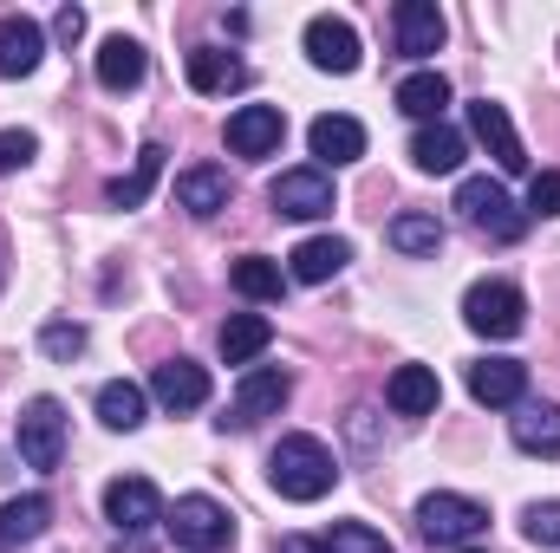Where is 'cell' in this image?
<instances>
[{"label":"cell","instance_id":"cell-35","mask_svg":"<svg viewBox=\"0 0 560 553\" xmlns=\"http://www.w3.org/2000/svg\"><path fill=\"white\" fill-rule=\"evenodd\" d=\"M33 156H39V138H33V131H0V176L26 169Z\"/></svg>","mask_w":560,"mask_h":553},{"label":"cell","instance_id":"cell-9","mask_svg":"<svg viewBox=\"0 0 560 553\" xmlns=\"http://www.w3.org/2000/svg\"><path fill=\"white\" fill-rule=\"evenodd\" d=\"M105 521H112L118 534H143V528H156V521H163V495H156V482H150V475H118V482L105 489Z\"/></svg>","mask_w":560,"mask_h":553},{"label":"cell","instance_id":"cell-2","mask_svg":"<svg viewBox=\"0 0 560 553\" xmlns=\"http://www.w3.org/2000/svg\"><path fill=\"white\" fill-rule=\"evenodd\" d=\"M456 209L469 228H482L489 242H522L528 235V209H515V196L489 176H463L456 183Z\"/></svg>","mask_w":560,"mask_h":553},{"label":"cell","instance_id":"cell-17","mask_svg":"<svg viewBox=\"0 0 560 553\" xmlns=\"http://www.w3.org/2000/svg\"><path fill=\"white\" fill-rule=\"evenodd\" d=\"M306 143H313V156L319 163H359L365 156V125L359 118H346V111H326V118H313V131H306Z\"/></svg>","mask_w":560,"mask_h":553},{"label":"cell","instance_id":"cell-18","mask_svg":"<svg viewBox=\"0 0 560 553\" xmlns=\"http://www.w3.org/2000/svg\"><path fill=\"white\" fill-rule=\"evenodd\" d=\"M176 209H189L196 222L222 215V209H229V176H222L215 163H196V169H183V176H176Z\"/></svg>","mask_w":560,"mask_h":553},{"label":"cell","instance_id":"cell-16","mask_svg":"<svg viewBox=\"0 0 560 553\" xmlns=\"http://www.w3.org/2000/svg\"><path fill=\"white\" fill-rule=\"evenodd\" d=\"M392 26H398V52H405V59H430V52L443 46V13H436V0H398Z\"/></svg>","mask_w":560,"mask_h":553},{"label":"cell","instance_id":"cell-10","mask_svg":"<svg viewBox=\"0 0 560 553\" xmlns=\"http://www.w3.org/2000/svg\"><path fill=\"white\" fill-rule=\"evenodd\" d=\"M469 138L495 156L502 176H522V169H528V150H522L515 125H509V111H502L495 98H476V105H469Z\"/></svg>","mask_w":560,"mask_h":553},{"label":"cell","instance_id":"cell-39","mask_svg":"<svg viewBox=\"0 0 560 553\" xmlns=\"http://www.w3.org/2000/svg\"><path fill=\"white\" fill-rule=\"evenodd\" d=\"M456 553H482V548H456Z\"/></svg>","mask_w":560,"mask_h":553},{"label":"cell","instance_id":"cell-27","mask_svg":"<svg viewBox=\"0 0 560 553\" xmlns=\"http://www.w3.org/2000/svg\"><path fill=\"white\" fill-rule=\"evenodd\" d=\"M509 430H515V449H528V456H560V404H522V416H515Z\"/></svg>","mask_w":560,"mask_h":553},{"label":"cell","instance_id":"cell-7","mask_svg":"<svg viewBox=\"0 0 560 553\" xmlns=\"http://www.w3.org/2000/svg\"><path fill=\"white\" fill-rule=\"evenodd\" d=\"M287 391H293V378H287L280 365H248L242 385H235L229 416H215V423H222V430H255L261 416H275L280 404H287Z\"/></svg>","mask_w":560,"mask_h":553},{"label":"cell","instance_id":"cell-8","mask_svg":"<svg viewBox=\"0 0 560 553\" xmlns=\"http://www.w3.org/2000/svg\"><path fill=\"white\" fill-rule=\"evenodd\" d=\"M268 202H275V215L319 222V215H332V176H326L319 163H306V169H280L275 183H268Z\"/></svg>","mask_w":560,"mask_h":553},{"label":"cell","instance_id":"cell-11","mask_svg":"<svg viewBox=\"0 0 560 553\" xmlns=\"http://www.w3.org/2000/svg\"><path fill=\"white\" fill-rule=\"evenodd\" d=\"M306 59L319 66V72H359V33H352V20H339V13H313L306 20Z\"/></svg>","mask_w":560,"mask_h":553},{"label":"cell","instance_id":"cell-37","mask_svg":"<svg viewBox=\"0 0 560 553\" xmlns=\"http://www.w3.org/2000/svg\"><path fill=\"white\" fill-rule=\"evenodd\" d=\"M52 33H59V39L72 46V39L85 33V7H59V20H52Z\"/></svg>","mask_w":560,"mask_h":553},{"label":"cell","instance_id":"cell-22","mask_svg":"<svg viewBox=\"0 0 560 553\" xmlns=\"http://www.w3.org/2000/svg\"><path fill=\"white\" fill-rule=\"evenodd\" d=\"M463 156H469V143H463V131H450V125H423L418 138H411V163L430 169V176H456Z\"/></svg>","mask_w":560,"mask_h":553},{"label":"cell","instance_id":"cell-31","mask_svg":"<svg viewBox=\"0 0 560 553\" xmlns=\"http://www.w3.org/2000/svg\"><path fill=\"white\" fill-rule=\"evenodd\" d=\"M385 235H392V248H398V255H411V261L443 248V222H436V215H398Z\"/></svg>","mask_w":560,"mask_h":553},{"label":"cell","instance_id":"cell-14","mask_svg":"<svg viewBox=\"0 0 560 553\" xmlns=\"http://www.w3.org/2000/svg\"><path fill=\"white\" fill-rule=\"evenodd\" d=\"M39 59H46V26L26 13H7L0 20V79H33Z\"/></svg>","mask_w":560,"mask_h":553},{"label":"cell","instance_id":"cell-36","mask_svg":"<svg viewBox=\"0 0 560 553\" xmlns=\"http://www.w3.org/2000/svg\"><path fill=\"white\" fill-rule=\"evenodd\" d=\"M528 215H560V169H541L528 183Z\"/></svg>","mask_w":560,"mask_h":553},{"label":"cell","instance_id":"cell-28","mask_svg":"<svg viewBox=\"0 0 560 553\" xmlns=\"http://www.w3.org/2000/svg\"><path fill=\"white\" fill-rule=\"evenodd\" d=\"M443 105H450V79H443V72H411V79L398 85V111L418 118V125H436Z\"/></svg>","mask_w":560,"mask_h":553},{"label":"cell","instance_id":"cell-25","mask_svg":"<svg viewBox=\"0 0 560 553\" xmlns=\"http://www.w3.org/2000/svg\"><path fill=\"white\" fill-rule=\"evenodd\" d=\"M268 339H275V319H268V313H235V319L222 326V358H229V365H255V358L268 352Z\"/></svg>","mask_w":560,"mask_h":553},{"label":"cell","instance_id":"cell-29","mask_svg":"<svg viewBox=\"0 0 560 553\" xmlns=\"http://www.w3.org/2000/svg\"><path fill=\"white\" fill-rule=\"evenodd\" d=\"M98 423H105V430H138L143 423V385L112 378V385L98 391Z\"/></svg>","mask_w":560,"mask_h":553},{"label":"cell","instance_id":"cell-20","mask_svg":"<svg viewBox=\"0 0 560 553\" xmlns=\"http://www.w3.org/2000/svg\"><path fill=\"white\" fill-rule=\"evenodd\" d=\"M436 398H443V385H436L430 365H398L392 385H385V404H392L398 416H430L436 411Z\"/></svg>","mask_w":560,"mask_h":553},{"label":"cell","instance_id":"cell-15","mask_svg":"<svg viewBox=\"0 0 560 553\" xmlns=\"http://www.w3.org/2000/svg\"><path fill=\"white\" fill-rule=\"evenodd\" d=\"M280 138H287V118H280L275 105H242L229 118V150L235 156H275Z\"/></svg>","mask_w":560,"mask_h":553},{"label":"cell","instance_id":"cell-24","mask_svg":"<svg viewBox=\"0 0 560 553\" xmlns=\"http://www.w3.org/2000/svg\"><path fill=\"white\" fill-rule=\"evenodd\" d=\"M156 176H163V143H143L138 163H131V176H112L105 202H112V209H143L150 189H156Z\"/></svg>","mask_w":560,"mask_h":553},{"label":"cell","instance_id":"cell-23","mask_svg":"<svg viewBox=\"0 0 560 553\" xmlns=\"http://www.w3.org/2000/svg\"><path fill=\"white\" fill-rule=\"evenodd\" d=\"M189 85L196 92H242L248 85V66L235 52H222V46H196L189 52Z\"/></svg>","mask_w":560,"mask_h":553},{"label":"cell","instance_id":"cell-21","mask_svg":"<svg viewBox=\"0 0 560 553\" xmlns=\"http://www.w3.org/2000/svg\"><path fill=\"white\" fill-rule=\"evenodd\" d=\"M52 528V495H20L0 508V548H33Z\"/></svg>","mask_w":560,"mask_h":553},{"label":"cell","instance_id":"cell-30","mask_svg":"<svg viewBox=\"0 0 560 553\" xmlns=\"http://www.w3.org/2000/svg\"><path fill=\"white\" fill-rule=\"evenodd\" d=\"M229 280H235V293H242V299H280V286H287L280 261H268V255H242Z\"/></svg>","mask_w":560,"mask_h":553},{"label":"cell","instance_id":"cell-40","mask_svg":"<svg viewBox=\"0 0 560 553\" xmlns=\"http://www.w3.org/2000/svg\"><path fill=\"white\" fill-rule=\"evenodd\" d=\"M0 280H7V268H0Z\"/></svg>","mask_w":560,"mask_h":553},{"label":"cell","instance_id":"cell-1","mask_svg":"<svg viewBox=\"0 0 560 553\" xmlns=\"http://www.w3.org/2000/svg\"><path fill=\"white\" fill-rule=\"evenodd\" d=\"M268 482H275L280 502H319V495H332L339 462L319 436H280L275 456H268Z\"/></svg>","mask_w":560,"mask_h":553},{"label":"cell","instance_id":"cell-5","mask_svg":"<svg viewBox=\"0 0 560 553\" xmlns=\"http://www.w3.org/2000/svg\"><path fill=\"white\" fill-rule=\"evenodd\" d=\"M163 528H170V541L183 553H222L235 541V521H229V508L222 502H209V495H183L170 515H163Z\"/></svg>","mask_w":560,"mask_h":553},{"label":"cell","instance_id":"cell-6","mask_svg":"<svg viewBox=\"0 0 560 553\" xmlns=\"http://www.w3.org/2000/svg\"><path fill=\"white\" fill-rule=\"evenodd\" d=\"M13 443H20V456H26V469H59L66 462V411H59V398H33L20 423H13Z\"/></svg>","mask_w":560,"mask_h":553},{"label":"cell","instance_id":"cell-3","mask_svg":"<svg viewBox=\"0 0 560 553\" xmlns=\"http://www.w3.org/2000/svg\"><path fill=\"white\" fill-rule=\"evenodd\" d=\"M482 528H489V508H482L476 495H450V489H436V495H423L418 502V534L423 541H436V548H469Z\"/></svg>","mask_w":560,"mask_h":553},{"label":"cell","instance_id":"cell-19","mask_svg":"<svg viewBox=\"0 0 560 553\" xmlns=\"http://www.w3.org/2000/svg\"><path fill=\"white\" fill-rule=\"evenodd\" d=\"M346 261H352V248H346L339 235H313V242H300V248L287 255V274L300 280V286H319V280L339 274Z\"/></svg>","mask_w":560,"mask_h":553},{"label":"cell","instance_id":"cell-13","mask_svg":"<svg viewBox=\"0 0 560 553\" xmlns=\"http://www.w3.org/2000/svg\"><path fill=\"white\" fill-rule=\"evenodd\" d=\"M150 398H156L163 411H202V404H209V372L189 365V358H163V365L150 372Z\"/></svg>","mask_w":560,"mask_h":553},{"label":"cell","instance_id":"cell-32","mask_svg":"<svg viewBox=\"0 0 560 553\" xmlns=\"http://www.w3.org/2000/svg\"><path fill=\"white\" fill-rule=\"evenodd\" d=\"M319 553H392V541H385L378 528H365V521H339V528L319 541Z\"/></svg>","mask_w":560,"mask_h":553},{"label":"cell","instance_id":"cell-4","mask_svg":"<svg viewBox=\"0 0 560 553\" xmlns=\"http://www.w3.org/2000/svg\"><path fill=\"white\" fill-rule=\"evenodd\" d=\"M463 326L482 332V339H515V332L528 326L522 286H509V280H476V286L463 293Z\"/></svg>","mask_w":560,"mask_h":553},{"label":"cell","instance_id":"cell-34","mask_svg":"<svg viewBox=\"0 0 560 553\" xmlns=\"http://www.w3.org/2000/svg\"><path fill=\"white\" fill-rule=\"evenodd\" d=\"M522 534H528L535 548H560V502H535V508L522 515Z\"/></svg>","mask_w":560,"mask_h":553},{"label":"cell","instance_id":"cell-26","mask_svg":"<svg viewBox=\"0 0 560 553\" xmlns=\"http://www.w3.org/2000/svg\"><path fill=\"white\" fill-rule=\"evenodd\" d=\"M98 85H105V92H131V85H143V46L138 39L112 33V39L98 46Z\"/></svg>","mask_w":560,"mask_h":553},{"label":"cell","instance_id":"cell-12","mask_svg":"<svg viewBox=\"0 0 560 553\" xmlns=\"http://www.w3.org/2000/svg\"><path fill=\"white\" fill-rule=\"evenodd\" d=\"M469 398L489 404V411H509L528 398V365L522 358H476L469 365Z\"/></svg>","mask_w":560,"mask_h":553},{"label":"cell","instance_id":"cell-33","mask_svg":"<svg viewBox=\"0 0 560 553\" xmlns=\"http://www.w3.org/2000/svg\"><path fill=\"white\" fill-rule=\"evenodd\" d=\"M39 352L59 358V365H72V358L85 352V326H72V319H46V326H39Z\"/></svg>","mask_w":560,"mask_h":553},{"label":"cell","instance_id":"cell-38","mask_svg":"<svg viewBox=\"0 0 560 553\" xmlns=\"http://www.w3.org/2000/svg\"><path fill=\"white\" fill-rule=\"evenodd\" d=\"M275 553H319V541H306V534H280Z\"/></svg>","mask_w":560,"mask_h":553}]
</instances>
